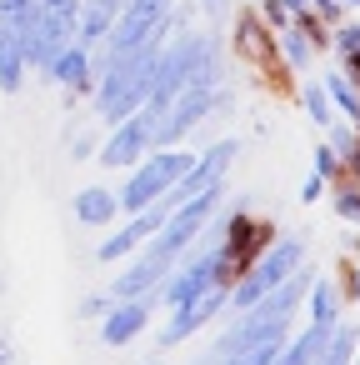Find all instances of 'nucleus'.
<instances>
[{"label": "nucleus", "instance_id": "9", "mask_svg": "<svg viewBox=\"0 0 360 365\" xmlns=\"http://www.w3.org/2000/svg\"><path fill=\"white\" fill-rule=\"evenodd\" d=\"M220 305H230V295H225L220 285H210L205 295H195L190 305H180V310L170 315V325L160 330V345L170 350V345H180V340H190V335H195L200 325H210V315H215Z\"/></svg>", "mask_w": 360, "mask_h": 365}, {"label": "nucleus", "instance_id": "8", "mask_svg": "<svg viewBox=\"0 0 360 365\" xmlns=\"http://www.w3.org/2000/svg\"><path fill=\"white\" fill-rule=\"evenodd\" d=\"M170 210H175V205H170L165 195H160L155 205L135 210V220H130L125 230H115V235H110V240H106V245L96 250V260H120V255H130V250H135L140 240H150V235H155V230L165 225V215H170Z\"/></svg>", "mask_w": 360, "mask_h": 365}, {"label": "nucleus", "instance_id": "12", "mask_svg": "<svg viewBox=\"0 0 360 365\" xmlns=\"http://www.w3.org/2000/svg\"><path fill=\"white\" fill-rule=\"evenodd\" d=\"M46 71H51V81H61L66 91H86V86H91V56H86V46H61Z\"/></svg>", "mask_w": 360, "mask_h": 365}, {"label": "nucleus", "instance_id": "5", "mask_svg": "<svg viewBox=\"0 0 360 365\" xmlns=\"http://www.w3.org/2000/svg\"><path fill=\"white\" fill-rule=\"evenodd\" d=\"M270 240V225L255 220V215H230L225 230H215V245H220V280H225V265L245 270L260 260V245Z\"/></svg>", "mask_w": 360, "mask_h": 365}, {"label": "nucleus", "instance_id": "1", "mask_svg": "<svg viewBox=\"0 0 360 365\" xmlns=\"http://www.w3.org/2000/svg\"><path fill=\"white\" fill-rule=\"evenodd\" d=\"M195 165V155H185V150H170V145H160L145 165H135V175L125 180V190H120V205L125 210H145V205H155L185 170Z\"/></svg>", "mask_w": 360, "mask_h": 365}, {"label": "nucleus", "instance_id": "27", "mask_svg": "<svg viewBox=\"0 0 360 365\" xmlns=\"http://www.w3.org/2000/svg\"><path fill=\"white\" fill-rule=\"evenodd\" d=\"M310 6H315V16H320V21H340V11H345L340 0H310Z\"/></svg>", "mask_w": 360, "mask_h": 365}, {"label": "nucleus", "instance_id": "31", "mask_svg": "<svg viewBox=\"0 0 360 365\" xmlns=\"http://www.w3.org/2000/svg\"><path fill=\"white\" fill-rule=\"evenodd\" d=\"M340 6H360V0H340Z\"/></svg>", "mask_w": 360, "mask_h": 365}, {"label": "nucleus", "instance_id": "32", "mask_svg": "<svg viewBox=\"0 0 360 365\" xmlns=\"http://www.w3.org/2000/svg\"><path fill=\"white\" fill-rule=\"evenodd\" d=\"M0 285H6V280H0Z\"/></svg>", "mask_w": 360, "mask_h": 365}, {"label": "nucleus", "instance_id": "20", "mask_svg": "<svg viewBox=\"0 0 360 365\" xmlns=\"http://www.w3.org/2000/svg\"><path fill=\"white\" fill-rule=\"evenodd\" d=\"M275 355H280V340H260V345H245V350L225 355L220 365H270Z\"/></svg>", "mask_w": 360, "mask_h": 365}, {"label": "nucleus", "instance_id": "6", "mask_svg": "<svg viewBox=\"0 0 360 365\" xmlns=\"http://www.w3.org/2000/svg\"><path fill=\"white\" fill-rule=\"evenodd\" d=\"M210 285H220V245L215 250H200V255H190L170 280H165V290H160V305H170V310H180V305H190L195 295H205Z\"/></svg>", "mask_w": 360, "mask_h": 365}, {"label": "nucleus", "instance_id": "13", "mask_svg": "<svg viewBox=\"0 0 360 365\" xmlns=\"http://www.w3.org/2000/svg\"><path fill=\"white\" fill-rule=\"evenodd\" d=\"M235 51H240L250 66H275V51H270V36L260 31V16H240V26H235Z\"/></svg>", "mask_w": 360, "mask_h": 365}, {"label": "nucleus", "instance_id": "23", "mask_svg": "<svg viewBox=\"0 0 360 365\" xmlns=\"http://www.w3.org/2000/svg\"><path fill=\"white\" fill-rule=\"evenodd\" d=\"M260 11H265V21L275 26V31H285V26H295V16L280 6V0H260Z\"/></svg>", "mask_w": 360, "mask_h": 365}, {"label": "nucleus", "instance_id": "7", "mask_svg": "<svg viewBox=\"0 0 360 365\" xmlns=\"http://www.w3.org/2000/svg\"><path fill=\"white\" fill-rule=\"evenodd\" d=\"M155 125H160V110L155 106H145L140 115H125L120 130H115V140L101 150V165H135L140 150L155 145Z\"/></svg>", "mask_w": 360, "mask_h": 365}, {"label": "nucleus", "instance_id": "14", "mask_svg": "<svg viewBox=\"0 0 360 365\" xmlns=\"http://www.w3.org/2000/svg\"><path fill=\"white\" fill-rule=\"evenodd\" d=\"M115 210H120V195H110L106 185H91V190L76 195V220L81 225H110Z\"/></svg>", "mask_w": 360, "mask_h": 365}, {"label": "nucleus", "instance_id": "25", "mask_svg": "<svg viewBox=\"0 0 360 365\" xmlns=\"http://www.w3.org/2000/svg\"><path fill=\"white\" fill-rule=\"evenodd\" d=\"M335 145H315V175H335Z\"/></svg>", "mask_w": 360, "mask_h": 365}, {"label": "nucleus", "instance_id": "19", "mask_svg": "<svg viewBox=\"0 0 360 365\" xmlns=\"http://www.w3.org/2000/svg\"><path fill=\"white\" fill-rule=\"evenodd\" d=\"M335 46H340V56H345V76L360 81V26H340V31H335Z\"/></svg>", "mask_w": 360, "mask_h": 365}, {"label": "nucleus", "instance_id": "16", "mask_svg": "<svg viewBox=\"0 0 360 365\" xmlns=\"http://www.w3.org/2000/svg\"><path fill=\"white\" fill-rule=\"evenodd\" d=\"M325 335H330V325H310L300 340H280V355H275L270 365H315V355H320Z\"/></svg>", "mask_w": 360, "mask_h": 365}, {"label": "nucleus", "instance_id": "26", "mask_svg": "<svg viewBox=\"0 0 360 365\" xmlns=\"http://www.w3.org/2000/svg\"><path fill=\"white\" fill-rule=\"evenodd\" d=\"M110 305H115L110 295H86V300H81V315H106Z\"/></svg>", "mask_w": 360, "mask_h": 365}, {"label": "nucleus", "instance_id": "4", "mask_svg": "<svg viewBox=\"0 0 360 365\" xmlns=\"http://www.w3.org/2000/svg\"><path fill=\"white\" fill-rule=\"evenodd\" d=\"M220 101H225V96L215 91V81H195V86H185V91L170 101V110L160 115V125H155V145H180V140L190 135V125L205 120Z\"/></svg>", "mask_w": 360, "mask_h": 365}, {"label": "nucleus", "instance_id": "11", "mask_svg": "<svg viewBox=\"0 0 360 365\" xmlns=\"http://www.w3.org/2000/svg\"><path fill=\"white\" fill-rule=\"evenodd\" d=\"M120 11H125V0H86V6H81V21H76L81 46H96L101 36H110V26H115Z\"/></svg>", "mask_w": 360, "mask_h": 365}, {"label": "nucleus", "instance_id": "21", "mask_svg": "<svg viewBox=\"0 0 360 365\" xmlns=\"http://www.w3.org/2000/svg\"><path fill=\"white\" fill-rule=\"evenodd\" d=\"M310 56H315V41L300 26H285V61L290 66H310Z\"/></svg>", "mask_w": 360, "mask_h": 365}, {"label": "nucleus", "instance_id": "17", "mask_svg": "<svg viewBox=\"0 0 360 365\" xmlns=\"http://www.w3.org/2000/svg\"><path fill=\"white\" fill-rule=\"evenodd\" d=\"M21 41H16V31L11 26H0V91L6 96H16L21 91V76H26V66H21Z\"/></svg>", "mask_w": 360, "mask_h": 365}, {"label": "nucleus", "instance_id": "22", "mask_svg": "<svg viewBox=\"0 0 360 365\" xmlns=\"http://www.w3.org/2000/svg\"><path fill=\"white\" fill-rule=\"evenodd\" d=\"M305 110H310V120H320V125H330L335 120V110H330V96H325V86H305Z\"/></svg>", "mask_w": 360, "mask_h": 365}, {"label": "nucleus", "instance_id": "29", "mask_svg": "<svg viewBox=\"0 0 360 365\" xmlns=\"http://www.w3.org/2000/svg\"><path fill=\"white\" fill-rule=\"evenodd\" d=\"M11 360H16V355H11V340L0 335V365H11Z\"/></svg>", "mask_w": 360, "mask_h": 365}, {"label": "nucleus", "instance_id": "28", "mask_svg": "<svg viewBox=\"0 0 360 365\" xmlns=\"http://www.w3.org/2000/svg\"><path fill=\"white\" fill-rule=\"evenodd\" d=\"M320 180H325V175H310L305 190H300V200H320Z\"/></svg>", "mask_w": 360, "mask_h": 365}, {"label": "nucleus", "instance_id": "18", "mask_svg": "<svg viewBox=\"0 0 360 365\" xmlns=\"http://www.w3.org/2000/svg\"><path fill=\"white\" fill-rule=\"evenodd\" d=\"M310 325H335V315H340V295H335V285L330 280H315V290H310Z\"/></svg>", "mask_w": 360, "mask_h": 365}, {"label": "nucleus", "instance_id": "2", "mask_svg": "<svg viewBox=\"0 0 360 365\" xmlns=\"http://www.w3.org/2000/svg\"><path fill=\"white\" fill-rule=\"evenodd\" d=\"M215 200H220V185L215 190H200V195H190L185 205H175L170 215H165V225L150 235V250L145 255H165V260H175L195 235H200V225L210 220V210H215Z\"/></svg>", "mask_w": 360, "mask_h": 365}, {"label": "nucleus", "instance_id": "10", "mask_svg": "<svg viewBox=\"0 0 360 365\" xmlns=\"http://www.w3.org/2000/svg\"><path fill=\"white\" fill-rule=\"evenodd\" d=\"M145 315H150V310H145L140 300L110 305V310H106V325H101V340H106V345H130V340L145 330Z\"/></svg>", "mask_w": 360, "mask_h": 365}, {"label": "nucleus", "instance_id": "24", "mask_svg": "<svg viewBox=\"0 0 360 365\" xmlns=\"http://www.w3.org/2000/svg\"><path fill=\"white\" fill-rule=\"evenodd\" d=\"M335 210L345 220H360V190H335Z\"/></svg>", "mask_w": 360, "mask_h": 365}, {"label": "nucleus", "instance_id": "15", "mask_svg": "<svg viewBox=\"0 0 360 365\" xmlns=\"http://www.w3.org/2000/svg\"><path fill=\"white\" fill-rule=\"evenodd\" d=\"M165 270H170V260H165V255H145V260H135V265H130V270L115 280V295L135 300V295H145V290H150V285H155Z\"/></svg>", "mask_w": 360, "mask_h": 365}, {"label": "nucleus", "instance_id": "3", "mask_svg": "<svg viewBox=\"0 0 360 365\" xmlns=\"http://www.w3.org/2000/svg\"><path fill=\"white\" fill-rule=\"evenodd\" d=\"M300 260H305V245H300V240H280V245H275L270 255H260V260H255V265L245 270V280H240V285L230 290V305H235V310L255 305V300H260L265 290H275V285H280L285 275H295V265H300Z\"/></svg>", "mask_w": 360, "mask_h": 365}, {"label": "nucleus", "instance_id": "30", "mask_svg": "<svg viewBox=\"0 0 360 365\" xmlns=\"http://www.w3.org/2000/svg\"><path fill=\"white\" fill-rule=\"evenodd\" d=\"M205 11H225V0H205Z\"/></svg>", "mask_w": 360, "mask_h": 365}]
</instances>
